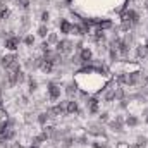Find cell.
<instances>
[{
	"mask_svg": "<svg viewBox=\"0 0 148 148\" xmlns=\"http://www.w3.org/2000/svg\"><path fill=\"white\" fill-rule=\"evenodd\" d=\"M21 36H17V35H12V36H7L3 40V47H5V50L7 52H16L17 48H19V45H21Z\"/></svg>",
	"mask_w": 148,
	"mask_h": 148,
	"instance_id": "obj_5",
	"label": "cell"
},
{
	"mask_svg": "<svg viewBox=\"0 0 148 148\" xmlns=\"http://www.w3.org/2000/svg\"><path fill=\"white\" fill-rule=\"evenodd\" d=\"M36 33H38V36L40 38H43V40H47V36H48V26L47 24H40L38 26V29H36Z\"/></svg>",
	"mask_w": 148,
	"mask_h": 148,
	"instance_id": "obj_15",
	"label": "cell"
},
{
	"mask_svg": "<svg viewBox=\"0 0 148 148\" xmlns=\"http://www.w3.org/2000/svg\"><path fill=\"white\" fill-rule=\"evenodd\" d=\"M40 21H41V24H48L50 23V12L48 10H43L41 16H40Z\"/></svg>",
	"mask_w": 148,
	"mask_h": 148,
	"instance_id": "obj_18",
	"label": "cell"
},
{
	"mask_svg": "<svg viewBox=\"0 0 148 148\" xmlns=\"http://www.w3.org/2000/svg\"><path fill=\"white\" fill-rule=\"evenodd\" d=\"M16 60H19V57L16 55V52H9V53H5V55L0 57V66H2L3 69H9Z\"/></svg>",
	"mask_w": 148,
	"mask_h": 148,
	"instance_id": "obj_7",
	"label": "cell"
},
{
	"mask_svg": "<svg viewBox=\"0 0 148 148\" xmlns=\"http://www.w3.org/2000/svg\"><path fill=\"white\" fill-rule=\"evenodd\" d=\"M50 121H52V119H50V114H48L47 110H45V112H40V114H38V117H36V122L41 126V127H43V126H47Z\"/></svg>",
	"mask_w": 148,
	"mask_h": 148,
	"instance_id": "obj_13",
	"label": "cell"
},
{
	"mask_svg": "<svg viewBox=\"0 0 148 148\" xmlns=\"http://www.w3.org/2000/svg\"><path fill=\"white\" fill-rule=\"evenodd\" d=\"M77 55H79V60H81V67H84V66H88L93 59H95V53H93V50L90 48V47H83L79 52H76Z\"/></svg>",
	"mask_w": 148,
	"mask_h": 148,
	"instance_id": "obj_3",
	"label": "cell"
},
{
	"mask_svg": "<svg viewBox=\"0 0 148 148\" xmlns=\"http://www.w3.org/2000/svg\"><path fill=\"white\" fill-rule=\"evenodd\" d=\"M23 41H24L26 47H33V45H35V36H33V35H28V36H24Z\"/></svg>",
	"mask_w": 148,
	"mask_h": 148,
	"instance_id": "obj_21",
	"label": "cell"
},
{
	"mask_svg": "<svg viewBox=\"0 0 148 148\" xmlns=\"http://www.w3.org/2000/svg\"><path fill=\"white\" fill-rule=\"evenodd\" d=\"M10 17V9L7 7V3H0V24L5 23Z\"/></svg>",
	"mask_w": 148,
	"mask_h": 148,
	"instance_id": "obj_12",
	"label": "cell"
},
{
	"mask_svg": "<svg viewBox=\"0 0 148 148\" xmlns=\"http://www.w3.org/2000/svg\"><path fill=\"white\" fill-rule=\"evenodd\" d=\"M60 95H62L60 84L55 83V81H50V83L47 84V98H48L50 102H59V100H60Z\"/></svg>",
	"mask_w": 148,
	"mask_h": 148,
	"instance_id": "obj_2",
	"label": "cell"
},
{
	"mask_svg": "<svg viewBox=\"0 0 148 148\" xmlns=\"http://www.w3.org/2000/svg\"><path fill=\"white\" fill-rule=\"evenodd\" d=\"M66 114L67 115H77V114H81L79 102L76 98H67L66 100Z\"/></svg>",
	"mask_w": 148,
	"mask_h": 148,
	"instance_id": "obj_6",
	"label": "cell"
},
{
	"mask_svg": "<svg viewBox=\"0 0 148 148\" xmlns=\"http://www.w3.org/2000/svg\"><path fill=\"white\" fill-rule=\"evenodd\" d=\"M16 5L23 10H28L29 9V0H16Z\"/></svg>",
	"mask_w": 148,
	"mask_h": 148,
	"instance_id": "obj_19",
	"label": "cell"
},
{
	"mask_svg": "<svg viewBox=\"0 0 148 148\" xmlns=\"http://www.w3.org/2000/svg\"><path fill=\"white\" fill-rule=\"evenodd\" d=\"M45 41H47L50 47H52V45L55 47V45L59 43V35H57V33H48V36H47V40H45Z\"/></svg>",
	"mask_w": 148,
	"mask_h": 148,
	"instance_id": "obj_16",
	"label": "cell"
},
{
	"mask_svg": "<svg viewBox=\"0 0 148 148\" xmlns=\"http://www.w3.org/2000/svg\"><path fill=\"white\" fill-rule=\"evenodd\" d=\"M105 145H107V143H102V141H98V140H97V141H93V143H91V148H105Z\"/></svg>",
	"mask_w": 148,
	"mask_h": 148,
	"instance_id": "obj_22",
	"label": "cell"
},
{
	"mask_svg": "<svg viewBox=\"0 0 148 148\" xmlns=\"http://www.w3.org/2000/svg\"><path fill=\"white\" fill-rule=\"evenodd\" d=\"M59 29H60L62 35H73V23H71L69 19L62 17V19L59 21Z\"/></svg>",
	"mask_w": 148,
	"mask_h": 148,
	"instance_id": "obj_9",
	"label": "cell"
},
{
	"mask_svg": "<svg viewBox=\"0 0 148 148\" xmlns=\"http://www.w3.org/2000/svg\"><path fill=\"white\" fill-rule=\"evenodd\" d=\"M53 50H55L57 53H60L64 59H66V57H71L74 52H76V50H74V43L71 41V40H67V38L59 40V43L55 45V48H53Z\"/></svg>",
	"mask_w": 148,
	"mask_h": 148,
	"instance_id": "obj_1",
	"label": "cell"
},
{
	"mask_svg": "<svg viewBox=\"0 0 148 148\" xmlns=\"http://www.w3.org/2000/svg\"><path fill=\"white\" fill-rule=\"evenodd\" d=\"M64 93L67 95V98H76V95L79 93V88H77V84H76L74 81H71V83H67V84H66Z\"/></svg>",
	"mask_w": 148,
	"mask_h": 148,
	"instance_id": "obj_10",
	"label": "cell"
},
{
	"mask_svg": "<svg viewBox=\"0 0 148 148\" xmlns=\"http://www.w3.org/2000/svg\"><path fill=\"white\" fill-rule=\"evenodd\" d=\"M143 114H145V124L148 126V109H145V112H143Z\"/></svg>",
	"mask_w": 148,
	"mask_h": 148,
	"instance_id": "obj_23",
	"label": "cell"
},
{
	"mask_svg": "<svg viewBox=\"0 0 148 148\" xmlns=\"http://www.w3.org/2000/svg\"><path fill=\"white\" fill-rule=\"evenodd\" d=\"M7 119H9V115H7V112L3 110L2 107H0V131H2V127L5 126V122H7Z\"/></svg>",
	"mask_w": 148,
	"mask_h": 148,
	"instance_id": "obj_17",
	"label": "cell"
},
{
	"mask_svg": "<svg viewBox=\"0 0 148 148\" xmlns=\"http://www.w3.org/2000/svg\"><path fill=\"white\" fill-rule=\"evenodd\" d=\"M84 105H86V110L90 112V114H93V115L95 114H100V98L97 95H90L86 98Z\"/></svg>",
	"mask_w": 148,
	"mask_h": 148,
	"instance_id": "obj_4",
	"label": "cell"
},
{
	"mask_svg": "<svg viewBox=\"0 0 148 148\" xmlns=\"http://www.w3.org/2000/svg\"><path fill=\"white\" fill-rule=\"evenodd\" d=\"M28 93H36L38 91V81L33 76H28Z\"/></svg>",
	"mask_w": 148,
	"mask_h": 148,
	"instance_id": "obj_14",
	"label": "cell"
},
{
	"mask_svg": "<svg viewBox=\"0 0 148 148\" xmlns=\"http://www.w3.org/2000/svg\"><path fill=\"white\" fill-rule=\"evenodd\" d=\"M147 57H148V47L145 43H138V45H136V50H134V59H136V62L145 60Z\"/></svg>",
	"mask_w": 148,
	"mask_h": 148,
	"instance_id": "obj_8",
	"label": "cell"
},
{
	"mask_svg": "<svg viewBox=\"0 0 148 148\" xmlns=\"http://www.w3.org/2000/svg\"><path fill=\"white\" fill-rule=\"evenodd\" d=\"M124 124L127 127H136V126H140V119L134 114H127V117L124 119Z\"/></svg>",
	"mask_w": 148,
	"mask_h": 148,
	"instance_id": "obj_11",
	"label": "cell"
},
{
	"mask_svg": "<svg viewBox=\"0 0 148 148\" xmlns=\"http://www.w3.org/2000/svg\"><path fill=\"white\" fill-rule=\"evenodd\" d=\"M28 148H35V147H31V145H29V147H28Z\"/></svg>",
	"mask_w": 148,
	"mask_h": 148,
	"instance_id": "obj_24",
	"label": "cell"
},
{
	"mask_svg": "<svg viewBox=\"0 0 148 148\" xmlns=\"http://www.w3.org/2000/svg\"><path fill=\"white\" fill-rule=\"evenodd\" d=\"M98 121H100L102 124H107V122L110 121V117H109V112H100V117H98Z\"/></svg>",
	"mask_w": 148,
	"mask_h": 148,
	"instance_id": "obj_20",
	"label": "cell"
}]
</instances>
